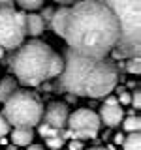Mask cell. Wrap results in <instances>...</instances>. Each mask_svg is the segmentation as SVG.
Instances as JSON below:
<instances>
[{
	"mask_svg": "<svg viewBox=\"0 0 141 150\" xmlns=\"http://www.w3.org/2000/svg\"><path fill=\"white\" fill-rule=\"evenodd\" d=\"M49 28L64 38L70 51L92 58L109 56L119 40L115 15L98 0H79L72 6H60L55 9Z\"/></svg>",
	"mask_w": 141,
	"mask_h": 150,
	"instance_id": "6da1fadb",
	"label": "cell"
},
{
	"mask_svg": "<svg viewBox=\"0 0 141 150\" xmlns=\"http://www.w3.org/2000/svg\"><path fill=\"white\" fill-rule=\"evenodd\" d=\"M64 66L58 73V86L75 98H105L117 88L119 68L115 60L92 58L66 49L62 54Z\"/></svg>",
	"mask_w": 141,
	"mask_h": 150,
	"instance_id": "7a4b0ae2",
	"label": "cell"
},
{
	"mask_svg": "<svg viewBox=\"0 0 141 150\" xmlns=\"http://www.w3.org/2000/svg\"><path fill=\"white\" fill-rule=\"evenodd\" d=\"M62 54L45 41L30 40L19 45L9 58V68L13 77L23 86H40L62 71Z\"/></svg>",
	"mask_w": 141,
	"mask_h": 150,
	"instance_id": "3957f363",
	"label": "cell"
},
{
	"mask_svg": "<svg viewBox=\"0 0 141 150\" xmlns=\"http://www.w3.org/2000/svg\"><path fill=\"white\" fill-rule=\"evenodd\" d=\"M111 9L119 25V40L111 54L115 58H132L141 53V0H98Z\"/></svg>",
	"mask_w": 141,
	"mask_h": 150,
	"instance_id": "277c9868",
	"label": "cell"
},
{
	"mask_svg": "<svg viewBox=\"0 0 141 150\" xmlns=\"http://www.w3.org/2000/svg\"><path fill=\"white\" fill-rule=\"evenodd\" d=\"M0 115L11 128H36L43 116V103L34 92L17 90L4 101Z\"/></svg>",
	"mask_w": 141,
	"mask_h": 150,
	"instance_id": "5b68a950",
	"label": "cell"
},
{
	"mask_svg": "<svg viewBox=\"0 0 141 150\" xmlns=\"http://www.w3.org/2000/svg\"><path fill=\"white\" fill-rule=\"evenodd\" d=\"M26 11L0 6V47L4 51H15L26 38Z\"/></svg>",
	"mask_w": 141,
	"mask_h": 150,
	"instance_id": "8992f818",
	"label": "cell"
},
{
	"mask_svg": "<svg viewBox=\"0 0 141 150\" xmlns=\"http://www.w3.org/2000/svg\"><path fill=\"white\" fill-rule=\"evenodd\" d=\"M100 116L98 112H94L92 109H77L73 112H70L66 128L60 129V137L62 139H96L98 131H100Z\"/></svg>",
	"mask_w": 141,
	"mask_h": 150,
	"instance_id": "52a82bcc",
	"label": "cell"
},
{
	"mask_svg": "<svg viewBox=\"0 0 141 150\" xmlns=\"http://www.w3.org/2000/svg\"><path fill=\"white\" fill-rule=\"evenodd\" d=\"M70 116V109H68V103L64 101H51L47 105V109L41 116V122L55 129H64L66 128V122H68Z\"/></svg>",
	"mask_w": 141,
	"mask_h": 150,
	"instance_id": "ba28073f",
	"label": "cell"
},
{
	"mask_svg": "<svg viewBox=\"0 0 141 150\" xmlns=\"http://www.w3.org/2000/svg\"><path fill=\"white\" fill-rule=\"evenodd\" d=\"M98 116H100V122L107 126L109 129L113 128H119L122 118H124V109H122V105H103L100 107V112H98Z\"/></svg>",
	"mask_w": 141,
	"mask_h": 150,
	"instance_id": "9c48e42d",
	"label": "cell"
},
{
	"mask_svg": "<svg viewBox=\"0 0 141 150\" xmlns=\"http://www.w3.org/2000/svg\"><path fill=\"white\" fill-rule=\"evenodd\" d=\"M9 141L15 146H28L34 141V128H13Z\"/></svg>",
	"mask_w": 141,
	"mask_h": 150,
	"instance_id": "30bf717a",
	"label": "cell"
},
{
	"mask_svg": "<svg viewBox=\"0 0 141 150\" xmlns=\"http://www.w3.org/2000/svg\"><path fill=\"white\" fill-rule=\"evenodd\" d=\"M25 28H26V34H28V36L38 38L40 34H43V30H45L43 19L38 15V13H26V23H25Z\"/></svg>",
	"mask_w": 141,
	"mask_h": 150,
	"instance_id": "8fae6325",
	"label": "cell"
},
{
	"mask_svg": "<svg viewBox=\"0 0 141 150\" xmlns=\"http://www.w3.org/2000/svg\"><path fill=\"white\" fill-rule=\"evenodd\" d=\"M17 84L19 83H17V79L13 77V75H6V77L0 79V103H4L13 92L17 90Z\"/></svg>",
	"mask_w": 141,
	"mask_h": 150,
	"instance_id": "7c38bea8",
	"label": "cell"
},
{
	"mask_svg": "<svg viewBox=\"0 0 141 150\" xmlns=\"http://www.w3.org/2000/svg\"><path fill=\"white\" fill-rule=\"evenodd\" d=\"M122 150H141V135L139 131H132V133L124 135V141H122Z\"/></svg>",
	"mask_w": 141,
	"mask_h": 150,
	"instance_id": "4fadbf2b",
	"label": "cell"
},
{
	"mask_svg": "<svg viewBox=\"0 0 141 150\" xmlns=\"http://www.w3.org/2000/svg\"><path fill=\"white\" fill-rule=\"evenodd\" d=\"M120 126L128 131V133H132V131H139V128H141V118H139L137 115H128V116H124V118H122Z\"/></svg>",
	"mask_w": 141,
	"mask_h": 150,
	"instance_id": "5bb4252c",
	"label": "cell"
},
{
	"mask_svg": "<svg viewBox=\"0 0 141 150\" xmlns=\"http://www.w3.org/2000/svg\"><path fill=\"white\" fill-rule=\"evenodd\" d=\"M43 2L45 0H15V4L23 11H28V13H34L36 9H41L43 8Z\"/></svg>",
	"mask_w": 141,
	"mask_h": 150,
	"instance_id": "9a60e30c",
	"label": "cell"
},
{
	"mask_svg": "<svg viewBox=\"0 0 141 150\" xmlns=\"http://www.w3.org/2000/svg\"><path fill=\"white\" fill-rule=\"evenodd\" d=\"M45 144H47V148H49V150H60L66 144V139L60 137V131H58V135H55V137H47L45 139Z\"/></svg>",
	"mask_w": 141,
	"mask_h": 150,
	"instance_id": "2e32d148",
	"label": "cell"
},
{
	"mask_svg": "<svg viewBox=\"0 0 141 150\" xmlns=\"http://www.w3.org/2000/svg\"><path fill=\"white\" fill-rule=\"evenodd\" d=\"M141 60L139 56H132V58H128V62H126V71L128 73H134V75H139L141 73Z\"/></svg>",
	"mask_w": 141,
	"mask_h": 150,
	"instance_id": "e0dca14e",
	"label": "cell"
},
{
	"mask_svg": "<svg viewBox=\"0 0 141 150\" xmlns=\"http://www.w3.org/2000/svg\"><path fill=\"white\" fill-rule=\"evenodd\" d=\"M58 131L60 129H55V128H51V126H47V124H43V122H40L38 124V133L41 135V137H55V135H58Z\"/></svg>",
	"mask_w": 141,
	"mask_h": 150,
	"instance_id": "ac0fdd59",
	"label": "cell"
},
{
	"mask_svg": "<svg viewBox=\"0 0 141 150\" xmlns=\"http://www.w3.org/2000/svg\"><path fill=\"white\" fill-rule=\"evenodd\" d=\"M119 105H130V100H132V96L128 92L124 90V88H119Z\"/></svg>",
	"mask_w": 141,
	"mask_h": 150,
	"instance_id": "d6986e66",
	"label": "cell"
},
{
	"mask_svg": "<svg viewBox=\"0 0 141 150\" xmlns=\"http://www.w3.org/2000/svg\"><path fill=\"white\" fill-rule=\"evenodd\" d=\"M53 13H55V8H43V13H41V19H43V25L45 28L51 25V17H53Z\"/></svg>",
	"mask_w": 141,
	"mask_h": 150,
	"instance_id": "ffe728a7",
	"label": "cell"
},
{
	"mask_svg": "<svg viewBox=\"0 0 141 150\" xmlns=\"http://www.w3.org/2000/svg\"><path fill=\"white\" fill-rule=\"evenodd\" d=\"M9 129H11V126H9L6 122V118L0 115V137H6V135L9 133Z\"/></svg>",
	"mask_w": 141,
	"mask_h": 150,
	"instance_id": "44dd1931",
	"label": "cell"
},
{
	"mask_svg": "<svg viewBox=\"0 0 141 150\" xmlns=\"http://www.w3.org/2000/svg\"><path fill=\"white\" fill-rule=\"evenodd\" d=\"M68 148L70 150H85V143L83 141H77V139H72L70 144H68Z\"/></svg>",
	"mask_w": 141,
	"mask_h": 150,
	"instance_id": "7402d4cb",
	"label": "cell"
},
{
	"mask_svg": "<svg viewBox=\"0 0 141 150\" xmlns=\"http://www.w3.org/2000/svg\"><path fill=\"white\" fill-rule=\"evenodd\" d=\"M130 103H134V109H139V107H141V92H139V90L134 92V96H132Z\"/></svg>",
	"mask_w": 141,
	"mask_h": 150,
	"instance_id": "603a6c76",
	"label": "cell"
},
{
	"mask_svg": "<svg viewBox=\"0 0 141 150\" xmlns=\"http://www.w3.org/2000/svg\"><path fill=\"white\" fill-rule=\"evenodd\" d=\"M122 141H124V135H122L120 131H119V133H115V135H113V143H115L117 146H119V144H122Z\"/></svg>",
	"mask_w": 141,
	"mask_h": 150,
	"instance_id": "cb8c5ba5",
	"label": "cell"
},
{
	"mask_svg": "<svg viewBox=\"0 0 141 150\" xmlns=\"http://www.w3.org/2000/svg\"><path fill=\"white\" fill-rule=\"evenodd\" d=\"M105 105H117V103H119V100H117L115 96H105Z\"/></svg>",
	"mask_w": 141,
	"mask_h": 150,
	"instance_id": "d4e9b609",
	"label": "cell"
},
{
	"mask_svg": "<svg viewBox=\"0 0 141 150\" xmlns=\"http://www.w3.org/2000/svg\"><path fill=\"white\" fill-rule=\"evenodd\" d=\"M53 2H58L60 6H72L73 2H79V0H53Z\"/></svg>",
	"mask_w": 141,
	"mask_h": 150,
	"instance_id": "484cf974",
	"label": "cell"
},
{
	"mask_svg": "<svg viewBox=\"0 0 141 150\" xmlns=\"http://www.w3.org/2000/svg\"><path fill=\"white\" fill-rule=\"evenodd\" d=\"M15 0H0V6H6V8H13Z\"/></svg>",
	"mask_w": 141,
	"mask_h": 150,
	"instance_id": "4316f807",
	"label": "cell"
},
{
	"mask_svg": "<svg viewBox=\"0 0 141 150\" xmlns=\"http://www.w3.org/2000/svg\"><path fill=\"white\" fill-rule=\"evenodd\" d=\"M26 150H43V146L41 144H28Z\"/></svg>",
	"mask_w": 141,
	"mask_h": 150,
	"instance_id": "83f0119b",
	"label": "cell"
},
{
	"mask_svg": "<svg viewBox=\"0 0 141 150\" xmlns=\"http://www.w3.org/2000/svg\"><path fill=\"white\" fill-rule=\"evenodd\" d=\"M88 150H107L105 146H92V148H88Z\"/></svg>",
	"mask_w": 141,
	"mask_h": 150,
	"instance_id": "f1b7e54d",
	"label": "cell"
},
{
	"mask_svg": "<svg viewBox=\"0 0 141 150\" xmlns=\"http://www.w3.org/2000/svg\"><path fill=\"white\" fill-rule=\"evenodd\" d=\"M0 143H2V144H8V139L6 137H0Z\"/></svg>",
	"mask_w": 141,
	"mask_h": 150,
	"instance_id": "f546056e",
	"label": "cell"
},
{
	"mask_svg": "<svg viewBox=\"0 0 141 150\" xmlns=\"http://www.w3.org/2000/svg\"><path fill=\"white\" fill-rule=\"evenodd\" d=\"M4 54H6V51H4L2 47H0V58H4Z\"/></svg>",
	"mask_w": 141,
	"mask_h": 150,
	"instance_id": "4dcf8cb0",
	"label": "cell"
},
{
	"mask_svg": "<svg viewBox=\"0 0 141 150\" xmlns=\"http://www.w3.org/2000/svg\"><path fill=\"white\" fill-rule=\"evenodd\" d=\"M6 150H17V146H15V144H13V146H8Z\"/></svg>",
	"mask_w": 141,
	"mask_h": 150,
	"instance_id": "1f68e13d",
	"label": "cell"
}]
</instances>
